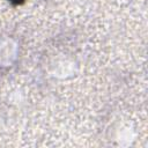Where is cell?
Returning <instances> with one entry per match:
<instances>
[{"instance_id": "obj_1", "label": "cell", "mask_w": 148, "mask_h": 148, "mask_svg": "<svg viewBox=\"0 0 148 148\" xmlns=\"http://www.w3.org/2000/svg\"><path fill=\"white\" fill-rule=\"evenodd\" d=\"M9 2H12L13 5H21L24 2V0H8Z\"/></svg>"}]
</instances>
